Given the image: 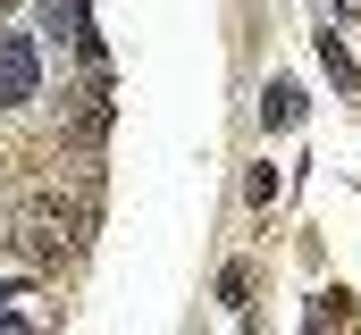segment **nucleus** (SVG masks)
<instances>
[{"label": "nucleus", "mask_w": 361, "mask_h": 335, "mask_svg": "<svg viewBox=\"0 0 361 335\" xmlns=\"http://www.w3.org/2000/svg\"><path fill=\"white\" fill-rule=\"evenodd\" d=\"M25 244L42 251V260H68V251L85 244V210H76L68 193H42V201L25 210Z\"/></svg>", "instance_id": "obj_1"}, {"label": "nucleus", "mask_w": 361, "mask_h": 335, "mask_svg": "<svg viewBox=\"0 0 361 335\" xmlns=\"http://www.w3.org/2000/svg\"><path fill=\"white\" fill-rule=\"evenodd\" d=\"M34 92H42V51H34V34L0 25V109H25Z\"/></svg>", "instance_id": "obj_2"}, {"label": "nucleus", "mask_w": 361, "mask_h": 335, "mask_svg": "<svg viewBox=\"0 0 361 335\" xmlns=\"http://www.w3.org/2000/svg\"><path fill=\"white\" fill-rule=\"evenodd\" d=\"M51 310H42V293H34V277H0V327H42Z\"/></svg>", "instance_id": "obj_3"}, {"label": "nucleus", "mask_w": 361, "mask_h": 335, "mask_svg": "<svg viewBox=\"0 0 361 335\" xmlns=\"http://www.w3.org/2000/svg\"><path fill=\"white\" fill-rule=\"evenodd\" d=\"M294 118H302V84H269V92H261V126H294Z\"/></svg>", "instance_id": "obj_4"}, {"label": "nucleus", "mask_w": 361, "mask_h": 335, "mask_svg": "<svg viewBox=\"0 0 361 335\" xmlns=\"http://www.w3.org/2000/svg\"><path fill=\"white\" fill-rule=\"evenodd\" d=\"M42 25L59 34V42H85V0H42ZM92 51V42H85Z\"/></svg>", "instance_id": "obj_5"}, {"label": "nucleus", "mask_w": 361, "mask_h": 335, "mask_svg": "<svg viewBox=\"0 0 361 335\" xmlns=\"http://www.w3.org/2000/svg\"><path fill=\"white\" fill-rule=\"evenodd\" d=\"M319 59H328V76H336V84H353V51H345L336 34H319Z\"/></svg>", "instance_id": "obj_6"}]
</instances>
